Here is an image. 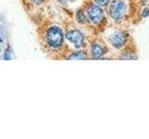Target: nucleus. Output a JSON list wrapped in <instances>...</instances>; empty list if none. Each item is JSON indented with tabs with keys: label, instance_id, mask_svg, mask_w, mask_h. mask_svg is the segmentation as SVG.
I'll list each match as a JSON object with an SVG mask.
<instances>
[{
	"label": "nucleus",
	"instance_id": "f257e3e1",
	"mask_svg": "<svg viewBox=\"0 0 149 139\" xmlns=\"http://www.w3.org/2000/svg\"><path fill=\"white\" fill-rule=\"evenodd\" d=\"M47 42L52 48H59L62 46L63 42V32L59 27L53 26L47 32Z\"/></svg>",
	"mask_w": 149,
	"mask_h": 139
},
{
	"label": "nucleus",
	"instance_id": "f03ea898",
	"mask_svg": "<svg viewBox=\"0 0 149 139\" xmlns=\"http://www.w3.org/2000/svg\"><path fill=\"white\" fill-rule=\"evenodd\" d=\"M110 16L116 21L120 20L121 18H123L124 14L126 12V4L119 0H115L111 3L110 6Z\"/></svg>",
	"mask_w": 149,
	"mask_h": 139
},
{
	"label": "nucleus",
	"instance_id": "7ed1b4c3",
	"mask_svg": "<svg viewBox=\"0 0 149 139\" xmlns=\"http://www.w3.org/2000/svg\"><path fill=\"white\" fill-rule=\"evenodd\" d=\"M88 14L90 20L94 24H100L104 20V11L98 6H91L88 9Z\"/></svg>",
	"mask_w": 149,
	"mask_h": 139
},
{
	"label": "nucleus",
	"instance_id": "20e7f679",
	"mask_svg": "<svg viewBox=\"0 0 149 139\" xmlns=\"http://www.w3.org/2000/svg\"><path fill=\"white\" fill-rule=\"evenodd\" d=\"M66 38L74 45L76 48H80L84 44V36L79 31H70L66 34Z\"/></svg>",
	"mask_w": 149,
	"mask_h": 139
},
{
	"label": "nucleus",
	"instance_id": "39448f33",
	"mask_svg": "<svg viewBox=\"0 0 149 139\" xmlns=\"http://www.w3.org/2000/svg\"><path fill=\"white\" fill-rule=\"evenodd\" d=\"M127 34L123 32H116L110 37V42L116 48H120L127 42Z\"/></svg>",
	"mask_w": 149,
	"mask_h": 139
},
{
	"label": "nucleus",
	"instance_id": "423d86ee",
	"mask_svg": "<svg viewBox=\"0 0 149 139\" xmlns=\"http://www.w3.org/2000/svg\"><path fill=\"white\" fill-rule=\"evenodd\" d=\"M107 49L104 45H102L100 43H93L91 45V54L95 58H99L102 56H104Z\"/></svg>",
	"mask_w": 149,
	"mask_h": 139
},
{
	"label": "nucleus",
	"instance_id": "0eeeda50",
	"mask_svg": "<svg viewBox=\"0 0 149 139\" xmlns=\"http://www.w3.org/2000/svg\"><path fill=\"white\" fill-rule=\"evenodd\" d=\"M86 58H87L86 55L83 52L73 53L70 57H68V59H86Z\"/></svg>",
	"mask_w": 149,
	"mask_h": 139
},
{
	"label": "nucleus",
	"instance_id": "6e6552de",
	"mask_svg": "<svg viewBox=\"0 0 149 139\" xmlns=\"http://www.w3.org/2000/svg\"><path fill=\"white\" fill-rule=\"evenodd\" d=\"M77 21L80 22V23H83L86 21V17H85V14H84L81 10H79L77 14Z\"/></svg>",
	"mask_w": 149,
	"mask_h": 139
},
{
	"label": "nucleus",
	"instance_id": "1a4fd4ad",
	"mask_svg": "<svg viewBox=\"0 0 149 139\" xmlns=\"http://www.w3.org/2000/svg\"><path fill=\"white\" fill-rule=\"evenodd\" d=\"M95 1L99 6H105L109 2V0H95Z\"/></svg>",
	"mask_w": 149,
	"mask_h": 139
},
{
	"label": "nucleus",
	"instance_id": "9d476101",
	"mask_svg": "<svg viewBox=\"0 0 149 139\" xmlns=\"http://www.w3.org/2000/svg\"><path fill=\"white\" fill-rule=\"evenodd\" d=\"M143 17H148L149 16V8H144L143 9Z\"/></svg>",
	"mask_w": 149,
	"mask_h": 139
},
{
	"label": "nucleus",
	"instance_id": "9b49d317",
	"mask_svg": "<svg viewBox=\"0 0 149 139\" xmlns=\"http://www.w3.org/2000/svg\"><path fill=\"white\" fill-rule=\"evenodd\" d=\"M4 58H5V59H11L10 53H9V51H8V50H7V51H6V54H5Z\"/></svg>",
	"mask_w": 149,
	"mask_h": 139
},
{
	"label": "nucleus",
	"instance_id": "f8f14e48",
	"mask_svg": "<svg viewBox=\"0 0 149 139\" xmlns=\"http://www.w3.org/2000/svg\"><path fill=\"white\" fill-rule=\"evenodd\" d=\"M31 1L35 4H41V3H43L45 0H31Z\"/></svg>",
	"mask_w": 149,
	"mask_h": 139
}]
</instances>
